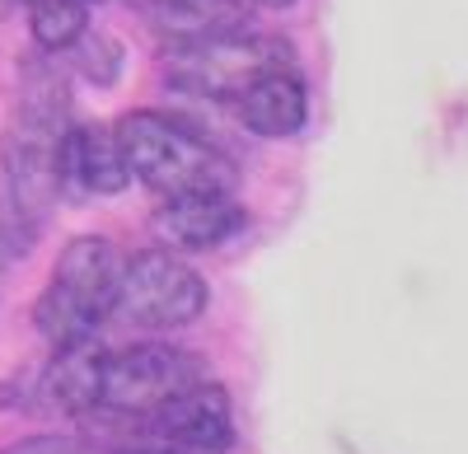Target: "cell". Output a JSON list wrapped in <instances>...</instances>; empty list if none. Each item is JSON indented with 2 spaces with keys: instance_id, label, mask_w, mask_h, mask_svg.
<instances>
[{
  "instance_id": "cell-9",
  "label": "cell",
  "mask_w": 468,
  "mask_h": 454,
  "mask_svg": "<svg viewBox=\"0 0 468 454\" xmlns=\"http://www.w3.org/2000/svg\"><path fill=\"white\" fill-rule=\"evenodd\" d=\"M249 15L253 0H150V24L160 37H169V48L249 28Z\"/></svg>"
},
{
  "instance_id": "cell-14",
  "label": "cell",
  "mask_w": 468,
  "mask_h": 454,
  "mask_svg": "<svg viewBox=\"0 0 468 454\" xmlns=\"http://www.w3.org/2000/svg\"><path fill=\"white\" fill-rule=\"evenodd\" d=\"M33 235H37V225H28L10 202H0V277H5V262L33 244Z\"/></svg>"
},
{
  "instance_id": "cell-17",
  "label": "cell",
  "mask_w": 468,
  "mask_h": 454,
  "mask_svg": "<svg viewBox=\"0 0 468 454\" xmlns=\"http://www.w3.org/2000/svg\"><path fill=\"white\" fill-rule=\"evenodd\" d=\"M262 5H271V10H286V5H295V0H262Z\"/></svg>"
},
{
  "instance_id": "cell-6",
  "label": "cell",
  "mask_w": 468,
  "mask_h": 454,
  "mask_svg": "<svg viewBox=\"0 0 468 454\" xmlns=\"http://www.w3.org/2000/svg\"><path fill=\"white\" fill-rule=\"evenodd\" d=\"M150 431L174 449H192V454H225L234 445V412H229V394L216 380H202L183 389L178 398H169L160 412L150 417Z\"/></svg>"
},
{
  "instance_id": "cell-16",
  "label": "cell",
  "mask_w": 468,
  "mask_h": 454,
  "mask_svg": "<svg viewBox=\"0 0 468 454\" xmlns=\"http://www.w3.org/2000/svg\"><path fill=\"white\" fill-rule=\"evenodd\" d=\"M112 454H192V449H174V445H160V449H112Z\"/></svg>"
},
{
  "instance_id": "cell-13",
  "label": "cell",
  "mask_w": 468,
  "mask_h": 454,
  "mask_svg": "<svg viewBox=\"0 0 468 454\" xmlns=\"http://www.w3.org/2000/svg\"><path fill=\"white\" fill-rule=\"evenodd\" d=\"M70 52H75V61H80V70L99 85H112L117 70H122V48H117L108 33H85Z\"/></svg>"
},
{
  "instance_id": "cell-18",
  "label": "cell",
  "mask_w": 468,
  "mask_h": 454,
  "mask_svg": "<svg viewBox=\"0 0 468 454\" xmlns=\"http://www.w3.org/2000/svg\"><path fill=\"white\" fill-rule=\"evenodd\" d=\"M24 5H37V0H24Z\"/></svg>"
},
{
  "instance_id": "cell-2",
  "label": "cell",
  "mask_w": 468,
  "mask_h": 454,
  "mask_svg": "<svg viewBox=\"0 0 468 454\" xmlns=\"http://www.w3.org/2000/svg\"><path fill=\"white\" fill-rule=\"evenodd\" d=\"M122 253L99 235H80L70 239L57 258V272L48 281V290L33 305V323L48 343L61 347H80L112 319V300H117V281H122Z\"/></svg>"
},
{
  "instance_id": "cell-8",
  "label": "cell",
  "mask_w": 468,
  "mask_h": 454,
  "mask_svg": "<svg viewBox=\"0 0 468 454\" xmlns=\"http://www.w3.org/2000/svg\"><path fill=\"white\" fill-rule=\"evenodd\" d=\"M304 112H309V94H304V80L291 70H271L262 75L258 85H249L234 103V118H239L244 132L262 136V141H282V136H295L304 127Z\"/></svg>"
},
{
  "instance_id": "cell-3",
  "label": "cell",
  "mask_w": 468,
  "mask_h": 454,
  "mask_svg": "<svg viewBox=\"0 0 468 454\" xmlns=\"http://www.w3.org/2000/svg\"><path fill=\"white\" fill-rule=\"evenodd\" d=\"M295 48L282 33H253V28H234L220 37H202V43H183L169 48L160 61L165 85L187 94V99H207V103H239L249 85H258L271 70H291Z\"/></svg>"
},
{
  "instance_id": "cell-1",
  "label": "cell",
  "mask_w": 468,
  "mask_h": 454,
  "mask_svg": "<svg viewBox=\"0 0 468 454\" xmlns=\"http://www.w3.org/2000/svg\"><path fill=\"white\" fill-rule=\"evenodd\" d=\"M122 160L136 183H145L160 197H187V193H229L234 187V164L220 145H211L197 127L169 112H127L112 127Z\"/></svg>"
},
{
  "instance_id": "cell-7",
  "label": "cell",
  "mask_w": 468,
  "mask_h": 454,
  "mask_svg": "<svg viewBox=\"0 0 468 454\" xmlns=\"http://www.w3.org/2000/svg\"><path fill=\"white\" fill-rule=\"evenodd\" d=\"M249 230V211L229 193H187V197H165L154 211V235L169 248H220L225 239Z\"/></svg>"
},
{
  "instance_id": "cell-10",
  "label": "cell",
  "mask_w": 468,
  "mask_h": 454,
  "mask_svg": "<svg viewBox=\"0 0 468 454\" xmlns=\"http://www.w3.org/2000/svg\"><path fill=\"white\" fill-rule=\"evenodd\" d=\"M103 352L94 337L80 347H61L57 361L43 375V398L57 412H70V417H94L99 407V375H103Z\"/></svg>"
},
{
  "instance_id": "cell-11",
  "label": "cell",
  "mask_w": 468,
  "mask_h": 454,
  "mask_svg": "<svg viewBox=\"0 0 468 454\" xmlns=\"http://www.w3.org/2000/svg\"><path fill=\"white\" fill-rule=\"evenodd\" d=\"M80 174H85V197H112L132 183V169L122 160V145L103 127H85V150H80Z\"/></svg>"
},
{
  "instance_id": "cell-4",
  "label": "cell",
  "mask_w": 468,
  "mask_h": 454,
  "mask_svg": "<svg viewBox=\"0 0 468 454\" xmlns=\"http://www.w3.org/2000/svg\"><path fill=\"white\" fill-rule=\"evenodd\" d=\"M211 380V370L165 343H141L122 352H103V375H99V407L94 417H127V422H150L169 398L183 389Z\"/></svg>"
},
{
  "instance_id": "cell-5",
  "label": "cell",
  "mask_w": 468,
  "mask_h": 454,
  "mask_svg": "<svg viewBox=\"0 0 468 454\" xmlns=\"http://www.w3.org/2000/svg\"><path fill=\"white\" fill-rule=\"evenodd\" d=\"M207 305H211V286L202 281V272H192L169 248H145L122 262L112 319H122L141 333H169L202 319Z\"/></svg>"
},
{
  "instance_id": "cell-15",
  "label": "cell",
  "mask_w": 468,
  "mask_h": 454,
  "mask_svg": "<svg viewBox=\"0 0 468 454\" xmlns=\"http://www.w3.org/2000/svg\"><path fill=\"white\" fill-rule=\"evenodd\" d=\"M5 454H80V445H75V440H57V436H37V440L10 445Z\"/></svg>"
},
{
  "instance_id": "cell-12",
  "label": "cell",
  "mask_w": 468,
  "mask_h": 454,
  "mask_svg": "<svg viewBox=\"0 0 468 454\" xmlns=\"http://www.w3.org/2000/svg\"><path fill=\"white\" fill-rule=\"evenodd\" d=\"M28 33L43 52H70L90 33L85 0H37V5H28Z\"/></svg>"
}]
</instances>
